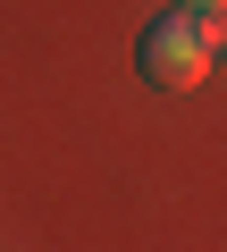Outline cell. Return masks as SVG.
<instances>
[{
  "label": "cell",
  "mask_w": 227,
  "mask_h": 252,
  "mask_svg": "<svg viewBox=\"0 0 227 252\" xmlns=\"http://www.w3.org/2000/svg\"><path fill=\"white\" fill-rule=\"evenodd\" d=\"M135 59H143V76H152V84H168V93H194V84L219 67V51H210V26H202L194 9H168V17H152V26H143V42H135Z\"/></svg>",
  "instance_id": "6da1fadb"
},
{
  "label": "cell",
  "mask_w": 227,
  "mask_h": 252,
  "mask_svg": "<svg viewBox=\"0 0 227 252\" xmlns=\"http://www.w3.org/2000/svg\"><path fill=\"white\" fill-rule=\"evenodd\" d=\"M202 26H210V51L227 59V0H219V9H202Z\"/></svg>",
  "instance_id": "7a4b0ae2"
},
{
  "label": "cell",
  "mask_w": 227,
  "mask_h": 252,
  "mask_svg": "<svg viewBox=\"0 0 227 252\" xmlns=\"http://www.w3.org/2000/svg\"><path fill=\"white\" fill-rule=\"evenodd\" d=\"M177 9H194V17H202V9H219V0H177Z\"/></svg>",
  "instance_id": "3957f363"
}]
</instances>
